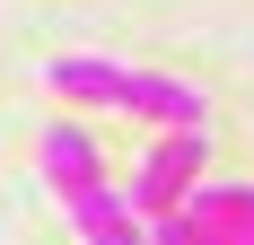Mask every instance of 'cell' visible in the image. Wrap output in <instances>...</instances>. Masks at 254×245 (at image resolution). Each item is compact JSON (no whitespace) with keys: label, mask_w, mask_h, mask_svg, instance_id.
<instances>
[{"label":"cell","mask_w":254,"mask_h":245,"mask_svg":"<svg viewBox=\"0 0 254 245\" xmlns=\"http://www.w3.org/2000/svg\"><path fill=\"white\" fill-rule=\"evenodd\" d=\"M184 184H202V131H176L167 149H149V158H140V175H131V184H114V193H123L131 219H149V210H176Z\"/></svg>","instance_id":"cell-1"},{"label":"cell","mask_w":254,"mask_h":245,"mask_svg":"<svg viewBox=\"0 0 254 245\" xmlns=\"http://www.w3.org/2000/svg\"><path fill=\"white\" fill-rule=\"evenodd\" d=\"M123 114H149V122H167V131H202V114L210 105L184 88V79H158V70H123Z\"/></svg>","instance_id":"cell-2"},{"label":"cell","mask_w":254,"mask_h":245,"mask_svg":"<svg viewBox=\"0 0 254 245\" xmlns=\"http://www.w3.org/2000/svg\"><path fill=\"white\" fill-rule=\"evenodd\" d=\"M62 210H70V228H79V245H149V219H131L114 184H97V193H70Z\"/></svg>","instance_id":"cell-3"},{"label":"cell","mask_w":254,"mask_h":245,"mask_svg":"<svg viewBox=\"0 0 254 245\" xmlns=\"http://www.w3.org/2000/svg\"><path fill=\"white\" fill-rule=\"evenodd\" d=\"M44 175H53V193L70 201V193H97L105 167H97V140L79 131V122H53L44 131Z\"/></svg>","instance_id":"cell-4"}]
</instances>
